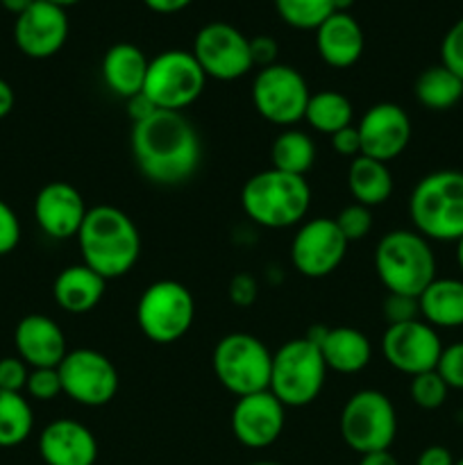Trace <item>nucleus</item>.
<instances>
[{
	"label": "nucleus",
	"mask_w": 463,
	"mask_h": 465,
	"mask_svg": "<svg viewBox=\"0 0 463 465\" xmlns=\"http://www.w3.org/2000/svg\"><path fill=\"white\" fill-rule=\"evenodd\" d=\"M132 157L148 182L159 186H177L198 173L202 159L200 134L182 112L157 114L132 125Z\"/></svg>",
	"instance_id": "obj_1"
},
{
	"label": "nucleus",
	"mask_w": 463,
	"mask_h": 465,
	"mask_svg": "<svg viewBox=\"0 0 463 465\" xmlns=\"http://www.w3.org/2000/svg\"><path fill=\"white\" fill-rule=\"evenodd\" d=\"M75 239L82 263L107 282L127 275L141 257L139 227L113 204L89 207Z\"/></svg>",
	"instance_id": "obj_2"
},
{
	"label": "nucleus",
	"mask_w": 463,
	"mask_h": 465,
	"mask_svg": "<svg viewBox=\"0 0 463 465\" xmlns=\"http://www.w3.org/2000/svg\"><path fill=\"white\" fill-rule=\"evenodd\" d=\"M245 216L268 230H284L304 221L311 207L307 177L268 168L250 177L241 189Z\"/></svg>",
	"instance_id": "obj_3"
},
{
	"label": "nucleus",
	"mask_w": 463,
	"mask_h": 465,
	"mask_svg": "<svg viewBox=\"0 0 463 465\" xmlns=\"http://www.w3.org/2000/svg\"><path fill=\"white\" fill-rule=\"evenodd\" d=\"M413 230L427 241H454L463 236V173L436 171L422 177L409 195Z\"/></svg>",
	"instance_id": "obj_4"
},
{
	"label": "nucleus",
	"mask_w": 463,
	"mask_h": 465,
	"mask_svg": "<svg viewBox=\"0 0 463 465\" xmlns=\"http://www.w3.org/2000/svg\"><path fill=\"white\" fill-rule=\"evenodd\" d=\"M375 271L389 293L418 298L436 280L434 250L416 230H393L377 243Z\"/></svg>",
	"instance_id": "obj_5"
},
{
	"label": "nucleus",
	"mask_w": 463,
	"mask_h": 465,
	"mask_svg": "<svg viewBox=\"0 0 463 465\" xmlns=\"http://www.w3.org/2000/svg\"><path fill=\"white\" fill-rule=\"evenodd\" d=\"M327 366L311 341L293 339L272 352L271 391L286 409L307 407L325 389Z\"/></svg>",
	"instance_id": "obj_6"
},
{
	"label": "nucleus",
	"mask_w": 463,
	"mask_h": 465,
	"mask_svg": "<svg viewBox=\"0 0 463 465\" xmlns=\"http://www.w3.org/2000/svg\"><path fill=\"white\" fill-rule=\"evenodd\" d=\"M212 368L222 389L236 398L261 393L271 386L272 352L257 336L234 331L222 336L212 354Z\"/></svg>",
	"instance_id": "obj_7"
},
{
	"label": "nucleus",
	"mask_w": 463,
	"mask_h": 465,
	"mask_svg": "<svg viewBox=\"0 0 463 465\" xmlns=\"http://www.w3.org/2000/svg\"><path fill=\"white\" fill-rule=\"evenodd\" d=\"M195 321V300L182 282H153L136 302V325L141 334L157 345L184 339Z\"/></svg>",
	"instance_id": "obj_8"
},
{
	"label": "nucleus",
	"mask_w": 463,
	"mask_h": 465,
	"mask_svg": "<svg viewBox=\"0 0 463 465\" xmlns=\"http://www.w3.org/2000/svg\"><path fill=\"white\" fill-rule=\"evenodd\" d=\"M340 436L345 445L361 454L390 450L398 436V413L381 391H357L340 411Z\"/></svg>",
	"instance_id": "obj_9"
},
{
	"label": "nucleus",
	"mask_w": 463,
	"mask_h": 465,
	"mask_svg": "<svg viewBox=\"0 0 463 465\" xmlns=\"http://www.w3.org/2000/svg\"><path fill=\"white\" fill-rule=\"evenodd\" d=\"M207 75L189 50H163L150 59L143 94L163 112H182L202 95Z\"/></svg>",
	"instance_id": "obj_10"
},
{
	"label": "nucleus",
	"mask_w": 463,
	"mask_h": 465,
	"mask_svg": "<svg viewBox=\"0 0 463 465\" xmlns=\"http://www.w3.org/2000/svg\"><path fill=\"white\" fill-rule=\"evenodd\" d=\"M309 91L302 73L286 64L259 68L252 82V104L259 116L266 118L272 125L289 127L304 121L307 112Z\"/></svg>",
	"instance_id": "obj_11"
},
{
	"label": "nucleus",
	"mask_w": 463,
	"mask_h": 465,
	"mask_svg": "<svg viewBox=\"0 0 463 465\" xmlns=\"http://www.w3.org/2000/svg\"><path fill=\"white\" fill-rule=\"evenodd\" d=\"M57 371L64 395L82 407H104L116 398L121 386L116 366L98 350H68Z\"/></svg>",
	"instance_id": "obj_12"
},
{
	"label": "nucleus",
	"mask_w": 463,
	"mask_h": 465,
	"mask_svg": "<svg viewBox=\"0 0 463 465\" xmlns=\"http://www.w3.org/2000/svg\"><path fill=\"white\" fill-rule=\"evenodd\" d=\"M191 53L198 59L207 80L212 77L218 82H232L248 75L254 68L248 36L239 27L222 21L200 27Z\"/></svg>",
	"instance_id": "obj_13"
},
{
	"label": "nucleus",
	"mask_w": 463,
	"mask_h": 465,
	"mask_svg": "<svg viewBox=\"0 0 463 465\" xmlns=\"http://www.w3.org/2000/svg\"><path fill=\"white\" fill-rule=\"evenodd\" d=\"M348 245L334 218H313L295 232L291 241V262L300 275L320 280L343 263Z\"/></svg>",
	"instance_id": "obj_14"
},
{
	"label": "nucleus",
	"mask_w": 463,
	"mask_h": 465,
	"mask_svg": "<svg viewBox=\"0 0 463 465\" xmlns=\"http://www.w3.org/2000/svg\"><path fill=\"white\" fill-rule=\"evenodd\" d=\"M443 343L438 331L425 321H409L402 325H389L381 336V354L386 363L409 377L436 371Z\"/></svg>",
	"instance_id": "obj_15"
},
{
	"label": "nucleus",
	"mask_w": 463,
	"mask_h": 465,
	"mask_svg": "<svg viewBox=\"0 0 463 465\" xmlns=\"http://www.w3.org/2000/svg\"><path fill=\"white\" fill-rule=\"evenodd\" d=\"M230 425L232 434L243 448H271L284 431L286 407L271 391L243 395V398H236Z\"/></svg>",
	"instance_id": "obj_16"
},
{
	"label": "nucleus",
	"mask_w": 463,
	"mask_h": 465,
	"mask_svg": "<svg viewBox=\"0 0 463 465\" xmlns=\"http://www.w3.org/2000/svg\"><path fill=\"white\" fill-rule=\"evenodd\" d=\"M357 130L361 139V154L384 163L398 159L411 141L409 114L395 103L372 104L361 116Z\"/></svg>",
	"instance_id": "obj_17"
},
{
	"label": "nucleus",
	"mask_w": 463,
	"mask_h": 465,
	"mask_svg": "<svg viewBox=\"0 0 463 465\" xmlns=\"http://www.w3.org/2000/svg\"><path fill=\"white\" fill-rule=\"evenodd\" d=\"M68 39L66 9L34 0L14 23V44L25 57L48 59L64 48Z\"/></svg>",
	"instance_id": "obj_18"
},
{
	"label": "nucleus",
	"mask_w": 463,
	"mask_h": 465,
	"mask_svg": "<svg viewBox=\"0 0 463 465\" xmlns=\"http://www.w3.org/2000/svg\"><path fill=\"white\" fill-rule=\"evenodd\" d=\"M86 212L89 207L80 191L62 180L41 186L34 198V221L50 239H75Z\"/></svg>",
	"instance_id": "obj_19"
},
{
	"label": "nucleus",
	"mask_w": 463,
	"mask_h": 465,
	"mask_svg": "<svg viewBox=\"0 0 463 465\" xmlns=\"http://www.w3.org/2000/svg\"><path fill=\"white\" fill-rule=\"evenodd\" d=\"M14 348L16 357L30 368H57L68 354L62 327L44 313H30L18 321L14 330Z\"/></svg>",
	"instance_id": "obj_20"
},
{
	"label": "nucleus",
	"mask_w": 463,
	"mask_h": 465,
	"mask_svg": "<svg viewBox=\"0 0 463 465\" xmlns=\"http://www.w3.org/2000/svg\"><path fill=\"white\" fill-rule=\"evenodd\" d=\"M39 454L45 465H94L98 459V440L82 422L59 418L41 431Z\"/></svg>",
	"instance_id": "obj_21"
},
{
	"label": "nucleus",
	"mask_w": 463,
	"mask_h": 465,
	"mask_svg": "<svg viewBox=\"0 0 463 465\" xmlns=\"http://www.w3.org/2000/svg\"><path fill=\"white\" fill-rule=\"evenodd\" d=\"M366 36L350 12H334L316 30V50L331 68H350L361 59Z\"/></svg>",
	"instance_id": "obj_22"
},
{
	"label": "nucleus",
	"mask_w": 463,
	"mask_h": 465,
	"mask_svg": "<svg viewBox=\"0 0 463 465\" xmlns=\"http://www.w3.org/2000/svg\"><path fill=\"white\" fill-rule=\"evenodd\" d=\"M104 289H107L104 277H100L84 263H73L54 277L53 298L59 309L82 316L98 307L100 300L104 298Z\"/></svg>",
	"instance_id": "obj_23"
},
{
	"label": "nucleus",
	"mask_w": 463,
	"mask_h": 465,
	"mask_svg": "<svg viewBox=\"0 0 463 465\" xmlns=\"http://www.w3.org/2000/svg\"><path fill=\"white\" fill-rule=\"evenodd\" d=\"M150 59L143 50L134 44H113L103 57V80L107 89L118 98L127 100L132 95L141 94L148 75Z\"/></svg>",
	"instance_id": "obj_24"
},
{
	"label": "nucleus",
	"mask_w": 463,
	"mask_h": 465,
	"mask_svg": "<svg viewBox=\"0 0 463 465\" xmlns=\"http://www.w3.org/2000/svg\"><path fill=\"white\" fill-rule=\"evenodd\" d=\"M318 350H320L327 371L340 372V375H357L372 359L370 341L354 327H327Z\"/></svg>",
	"instance_id": "obj_25"
},
{
	"label": "nucleus",
	"mask_w": 463,
	"mask_h": 465,
	"mask_svg": "<svg viewBox=\"0 0 463 465\" xmlns=\"http://www.w3.org/2000/svg\"><path fill=\"white\" fill-rule=\"evenodd\" d=\"M420 316L434 330H454L463 327V280L436 277L418 295Z\"/></svg>",
	"instance_id": "obj_26"
},
{
	"label": "nucleus",
	"mask_w": 463,
	"mask_h": 465,
	"mask_svg": "<svg viewBox=\"0 0 463 465\" xmlns=\"http://www.w3.org/2000/svg\"><path fill=\"white\" fill-rule=\"evenodd\" d=\"M348 189L354 203L363 204V207L372 209L384 204L393 193V175L389 171V163L377 162L366 154L350 159Z\"/></svg>",
	"instance_id": "obj_27"
},
{
	"label": "nucleus",
	"mask_w": 463,
	"mask_h": 465,
	"mask_svg": "<svg viewBox=\"0 0 463 465\" xmlns=\"http://www.w3.org/2000/svg\"><path fill=\"white\" fill-rule=\"evenodd\" d=\"M416 100L429 112H448L463 98V80L443 64L425 68L413 84Z\"/></svg>",
	"instance_id": "obj_28"
},
{
	"label": "nucleus",
	"mask_w": 463,
	"mask_h": 465,
	"mask_svg": "<svg viewBox=\"0 0 463 465\" xmlns=\"http://www.w3.org/2000/svg\"><path fill=\"white\" fill-rule=\"evenodd\" d=\"M271 159L272 168H277V171L307 177V173L313 168V162H316V145L307 132L286 127L272 141Z\"/></svg>",
	"instance_id": "obj_29"
},
{
	"label": "nucleus",
	"mask_w": 463,
	"mask_h": 465,
	"mask_svg": "<svg viewBox=\"0 0 463 465\" xmlns=\"http://www.w3.org/2000/svg\"><path fill=\"white\" fill-rule=\"evenodd\" d=\"M354 109L348 95L339 94V91H320V94H311L304 112V121L311 125V130L320 132V134H336V132L345 130L352 125Z\"/></svg>",
	"instance_id": "obj_30"
},
{
	"label": "nucleus",
	"mask_w": 463,
	"mask_h": 465,
	"mask_svg": "<svg viewBox=\"0 0 463 465\" xmlns=\"http://www.w3.org/2000/svg\"><path fill=\"white\" fill-rule=\"evenodd\" d=\"M34 430V411L23 393L0 391V448L25 443Z\"/></svg>",
	"instance_id": "obj_31"
},
{
	"label": "nucleus",
	"mask_w": 463,
	"mask_h": 465,
	"mask_svg": "<svg viewBox=\"0 0 463 465\" xmlns=\"http://www.w3.org/2000/svg\"><path fill=\"white\" fill-rule=\"evenodd\" d=\"M275 9L286 25L316 32L334 9V0H275Z\"/></svg>",
	"instance_id": "obj_32"
},
{
	"label": "nucleus",
	"mask_w": 463,
	"mask_h": 465,
	"mask_svg": "<svg viewBox=\"0 0 463 465\" xmlns=\"http://www.w3.org/2000/svg\"><path fill=\"white\" fill-rule=\"evenodd\" d=\"M448 393L449 386L445 384L443 377L436 371L420 372V375L411 377V384H409V395L425 411H436V409L443 407Z\"/></svg>",
	"instance_id": "obj_33"
},
{
	"label": "nucleus",
	"mask_w": 463,
	"mask_h": 465,
	"mask_svg": "<svg viewBox=\"0 0 463 465\" xmlns=\"http://www.w3.org/2000/svg\"><path fill=\"white\" fill-rule=\"evenodd\" d=\"M334 221H336V225H339L340 234L348 239V243L366 239L372 230L370 209L363 207V204H359V203H352V204H348V207L340 209V212L336 213Z\"/></svg>",
	"instance_id": "obj_34"
},
{
	"label": "nucleus",
	"mask_w": 463,
	"mask_h": 465,
	"mask_svg": "<svg viewBox=\"0 0 463 465\" xmlns=\"http://www.w3.org/2000/svg\"><path fill=\"white\" fill-rule=\"evenodd\" d=\"M25 393L36 402H50V400H57L59 395H64L57 368H30Z\"/></svg>",
	"instance_id": "obj_35"
},
{
	"label": "nucleus",
	"mask_w": 463,
	"mask_h": 465,
	"mask_svg": "<svg viewBox=\"0 0 463 465\" xmlns=\"http://www.w3.org/2000/svg\"><path fill=\"white\" fill-rule=\"evenodd\" d=\"M436 372L443 377L449 389L463 391V341L443 348L438 363H436Z\"/></svg>",
	"instance_id": "obj_36"
},
{
	"label": "nucleus",
	"mask_w": 463,
	"mask_h": 465,
	"mask_svg": "<svg viewBox=\"0 0 463 465\" xmlns=\"http://www.w3.org/2000/svg\"><path fill=\"white\" fill-rule=\"evenodd\" d=\"M440 64L463 80V16L454 23L440 44Z\"/></svg>",
	"instance_id": "obj_37"
},
{
	"label": "nucleus",
	"mask_w": 463,
	"mask_h": 465,
	"mask_svg": "<svg viewBox=\"0 0 463 465\" xmlns=\"http://www.w3.org/2000/svg\"><path fill=\"white\" fill-rule=\"evenodd\" d=\"M420 316V307H418V298L402 293H389L384 300V318L389 325H402V322L418 321Z\"/></svg>",
	"instance_id": "obj_38"
},
{
	"label": "nucleus",
	"mask_w": 463,
	"mask_h": 465,
	"mask_svg": "<svg viewBox=\"0 0 463 465\" xmlns=\"http://www.w3.org/2000/svg\"><path fill=\"white\" fill-rule=\"evenodd\" d=\"M30 377V366L21 357L0 359V391L9 393H23Z\"/></svg>",
	"instance_id": "obj_39"
},
{
	"label": "nucleus",
	"mask_w": 463,
	"mask_h": 465,
	"mask_svg": "<svg viewBox=\"0 0 463 465\" xmlns=\"http://www.w3.org/2000/svg\"><path fill=\"white\" fill-rule=\"evenodd\" d=\"M21 243V221L5 200H0V257L14 252Z\"/></svg>",
	"instance_id": "obj_40"
},
{
	"label": "nucleus",
	"mask_w": 463,
	"mask_h": 465,
	"mask_svg": "<svg viewBox=\"0 0 463 465\" xmlns=\"http://www.w3.org/2000/svg\"><path fill=\"white\" fill-rule=\"evenodd\" d=\"M277 54H280V45L272 36L257 35L250 39V57H252L254 66H272V64H277Z\"/></svg>",
	"instance_id": "obj_41"
},
{
	"label": "nucleus",
	"mask_w": 463,
	"mask_h": 465,
	"mask_svg": "<svg viewBox=\"0 0 463 465\" xmlns=\"http://www.w3.org/2000/svg\"><path fill=\"white\" fill-rule=\"evenodd\" d=\"M257 280L248 272H239V275L232 277L230 282V300L236 307H250L257 300Z\"/></svg>",
	"instance_id": "obj_42"
},
{
	"label": "nucleus",
	"mask_w": 463,
	"mask_h": 465,
	"mask_svg": "<svg viewBox=\"0 0 463 465\" xmlns=\"http://www.w3.org/2000/svg\"><path fill=\"white\" fill-rule=\"evenodd\" d=\"M330 141L334 153L340 154V157L354 159L361 154V139H359L357 125H350L345 127V130L336 132V134L330 136Z\"/></svg>",
	"instance_id": "obj_43"
},
{
	"label": "nucleus",
	"mask_w": 463,
	"mask_h": 465,
	"mask_svg": "<svg viewBox=\"0 0 463 465\" xmlns=\"http://www.w3.org/2000/svg\"><path fill=\"white\" fill-rule=\"evenodd\" d=\"M125 103H127V116L132 118V125L148 121L153 114L159 112L157 104H154L153 100H150L148 95L143 94V91H141V94H136V95H132V98H127Z\"/></svg>",
	"instance_id": "obj_44"
},
{
	"label": "nucleus",
	"mask_w": 463,
	"mask_h": 465,
	"mask_svg": "<svg viewBox=\"0 0 463 465\" xmlns=\"http://www.w3.org/2000/svg\"><path fill=\"white\" fill-rule=\"evenodd\" d=\"M454 461L457 459L452 457V452L448 448H443V445H429V448L422 450L416 465H454Z\"/></svg>",
	"instance_id": "obj_45"
},
{
	"label": "nucleus",
	"mask_w": 463,
	"mask_h": 465,
	"mask_svg": "<svg viewBox=\"0 0 463 465\" xmlns=\"http://www.w3.org/2000/svg\"><path fill=\"white\" fill-rule=\"evenodd\" d=\"M145 7L157 14H177L189 7L193 0H143Z\"/></svg>",
	"instance_id": "obj_46"
},
{
	"label": "nucleus",
	"mask_w": 463,
	"mask_h": 465,
	"mask_svg": "<svg viewBox=\"0 0 463 465\" xmlns=\"http://www.w3.org/2000/svg\"><path fill=\"white\" fill-rule=\"evenodd\" d=\"M14 103H16V95H14L12 84L7 80L0 77V118L9 116L14 109Z\"/></svg>",
	"instance_id": "obj_47"
},
{
	"label": "nucleus",
	"mask_w": 463,
	"mask_h": 465,
	"mask_svg": "<svg viewBox=\"0 0 463 465\" xmlns=\"http://www.w3.org/2000/svg\"><path fill=\"white\" fill-rule=\"evenodd\" d=\"M359 465H399V463H398V459L389 452V450H381V452L361 454Z\"/></svg>",
	"instance_id": "obj_48"
},
{
	"label": "nucleus",
	"mask_w": 463,
	"mask_h": 465,
	"mask_svg": "<svg viewBox=\"0 0 463 465\" xmlns=\"http://www.w3.org/2000/svg\"><path fill=\"white\" fill-rule=\"evenodd\" d=\"M32 3H34V0H0V7H5L9 14H14V16H21Z\"/></svg>",
	"instance_id": "obj_49"
},
{
	"label": "nucleus",
	"mask_w": 463,
	"mask_h": 465,
	"mask_svg": "<svg viewBox=\"0 0 463 465\" xmlns=\"http://www.w3.org/2000/svg\"><path fill=\"white\" fill-rule=\"evenodd\" d=\"M354 5V0H334V9L336 12H348L350 7Z\"/></svg>",
	"instance_id": "obj_50"
},
{
	"label": "nucleus",
	"mask_w": 463,
	"mask_h": 465,
	"mask_svg": "<svg viewBox=\"0 0 463 465\" xmlns=\"http://www.w3.org/2000/svg\"><path fill=\"white\" fill-rule=\"evenodd\" d=\"M45 3H50V5H57V7L66 9V7H71V5H77V3H80V0H45Z\"/></svg>",
	"instance_id": "obj_51"
},
{
	"label": "nucleus",
	"mask_w": 463,
	"mask_h": 465,
	"mask_svg": "<svg viewBox=\"0 0 463 465\" xmlns=\"http://www.w3.org/2000/svg\"><path fill=\"white\" fill-rule=\"evenodd\" d=\"M457 262H458V268L463 271V236L457 241Z\"/></svg>",
	"instance_id": "obj_52"
},
{
	"label": "nucleus",
	"mask_w": 463,
	"mask_h": 465,
	"mask_svg": "<svg viewBox=\"0 0 463 465\" xmlns=\"http://www.w3.org/2000/svg\"><path fill=\"white\" fill-rule=\"evenodd\" d=\"M250 465H281V463H275V461H257V463H250Z\"/></svg>",
	"instance_id": "obj_53"
},
{
	"label": "nucleus",
	"mask_w": 463,
	"mask_h": 465,
	"mask_svg": "<svg viewBox=\"0 0 463 465\" xmlns=\"http://www.w3.org/2000/svg\"><path fill=\"white\" fill-rule=\"evenodd\" d=\"M454 465H463V457L458 459V461H454Z\"/></svg>",
	"instance_id": "obj_54"
}]
</instances>
